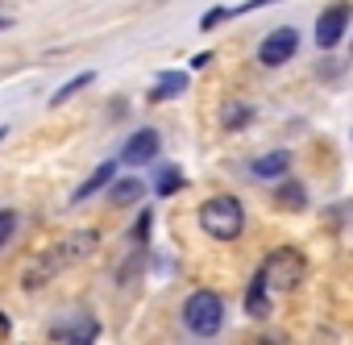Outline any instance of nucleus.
Here are the masks:
<instances>
[{"label":"nucleus","instance_id":"obj_1","mask_svg":"<svg viewBox=\"0 0 353 345\" xmlns=\"http://www.w3.org/2000/svg\"><path fill=\"white\" fill-rule=\"evenodd\" d=\"M96 246H100V233H96V229L67 233L63 241H54V246H46L42 254H34V262L21 270V287H26V291H42V287H46V283H54L67 266L83 262Z\"/></svg>","mask_w":353,"mask_h":345},{"label":"nucleus","instance_id":"obj_2","mask_svg":"<svg viewBox=\"0 0 353 345\" xmlns=\"http://www.w3.org/2000/svg\"><path fill=\"white\" fill-rule=\"evenodd\" d=\"M196 221H200V229H204L208 237H216V241H237V237L245 233V204H241L237 196H212V200L200 204Z\"/></svg>","mask_w":353,"mask_h":345},{"label":"nucleus","instance_id":"obj_3","mask_svg":"<svg viewBox=\"0 0 353 345\" xmlns=\"http://www.w3.org/2000/svg\"><path fill=\"white\" fill-rule=\"evenodd\" d=\"M258 275H262V283L270 291H295L303 283V275H307V258L295 246H279V250L266 254V262L258 266Z\"/></svg>","mask_w":353,"mask_h":345},{"label":"nucleus","instance_id":"obj_4","mask_svg":"<svg viewBox=\"0 0 353 345\" xmlns=\"http://www.w3.org/2000/svg\"><path fill=\"white\" fill-rule=\"evenodd\" d=\"M183 324L196 337H216L225 324V299L216 291H192L183 299Z\"/></svg>","mask_w":353,"mask_h":345},{"label":"nucleus","instance_id":"obj_5","mask_svg":"<svg viewBox=\"0 0 353 345\" xmlns=\"http://www.w3.org/2000/svg\"><path fill=\"white\" fill-rule=\"evenodd\" d=\"M295 55H299V30H295V26H279V30L266 34L262 46H258V63H262V67H283V63H291Z\"/></svg>","mask_w":353,"mask_h":345},{"label":"nucleus","instance_id":"obj_6","mask_svg":"<svg viewBox=\"0 0 353 345\" xmlns=\"http://www.w3.org/2000/svg\"><path fill=\"white\" fill-rule=\"evenodd\" d=\"M50 341H59V345H96L100 341V320L88 316V312L63 316V320L50 324Z\"/></svg>","mask_w":353,"mask_h":345},{"label":"nucleus","instance_id":"obj_7","mask_svg":"<svg viewBox=\"0 0 353 345\" xmlns=\"http://www.w3.org/2000/svg\"><path fill=\"white\" fill-rule=\"evenodd\" d=\"M349 17H353V5H349V0L328 5V9L316 17V46H320V50H336V42H341L345 30H349Z\"/></svg>","mask_w":353,"mask_h":345},{"label":"nucleus","instance_id":"obj_8","mask_svg":"<svg viewBox=\"0 0 353 345\" xmlns=\"http://www.w3.org/2000/svg\"><path fill=\"white\" fill-rule=\"evenodd\" d=\"M158 150H162V137H158V129H137L129 141H125V162L129 166H145V162H154L158 158Z\"/></svg>","mask_w":353,"mask_h":345},{"label":"nucleus","instance_id":"obj_9","mask_svg":"<svg viewBox=\"0 0 353 345\" xmlns=\"http://www.w3.org/2000/svg\"><path fill=\"white\" fill-rule=\"evenodd\" d=\"M250 170H254L258 179H279V175H287V170H291V154H287V150L262 154V158H254V162H250Z\"/></svg>","mask_w":353,"mask_h":345},{"label":"nucleus","instance_id":"obj_10","mask_svg":"<svg viewBox=\"0 0 353 345\" xmlns=\"http://www.w3.org/2000/svg\"><path fill=\"white\" fill-rule=\"evenodd\" d=\"M112 175H117V162H100V166L92 170V175L83 179V188H75V196H71V200H75V204L92 200V196H96L100 188H108V184H112Z\"/></svg>","mask_w":353,"mask_h":345},{"label":"nucleus","instance_id":"obj_11","mask_svg":"<svg viewBox=\"0 0 353 345\" xmlns=\"http://www.w3.org/2000/svg\"><path fill=\"white\" fill-rule=\"evenodd\" d=\"M245 312H250L254 320H266V316H270V291H266L262 275H254L250 287H245Z\"/></svg>","mask_w":353,"mask_h":345},{"label":"nucleus","instance_id":"obj_12","mask_svg":"<svg viewBox=\"0 0 353 345\" xmlns=\"http://www.w3.org/2000/svg\"><path fill=\"white\" fill-rule=\"evenodd\" d=\"M274 204H279V208H291V213L307 208V192H303V184H295V179H283V184L274 188Z\"/></svg>","mask_w":353,"mask_h":345},{"label":"nucleus","instance_id":"obj_13","mask_svg":"<svg viewBox=\"0 0 353 345\" xmlns=\"http://www.w3.org/2000/svg\"><path fill=\"white\" fill-rule=\"evenodd\" d=\"M183 88H188V75H183V71H166V75L154 83L150 100H154V104H158V100H174V96H183Z\"/></svg>","mask_w":353,"mask_h":345},{"label":"nucleus","instance_id":"obj_14","mask_svg":"<svg viewBox=\"0 0 353 345\" xmlns=\"http://www.w3.org/2000/svg\"><path fill=\"white\" fill-rule=\"evenodd\" d=\"M141 192H145V184H141L137 175L117 179V184H112V204H117V208H129V204H137V200H141Z\"/></svg>","mask_w":353,"mask_h":345},{"label":"nucleus","instance_id":"obj_15","mask_svg":"<svg viewBox=\"0 0 353 345\" xmlns=\"http://www.w3.org/2000/svg\"><path fill=\"white\" fill-rule=\"evenodd\" d=\"M92 79H96V71H79L75 79H67V83H63V88H59V92L50 96V108H59V104H67L71 96H79V92H83V88H88Z\"/></svg>","mask_w":353,"mask_h":345},{"label":"nucleus","instance_id":"obj_16","mask_svg":"<svg viewBox=\"0 0 353 345\" xmlns=\"http://www.w3.org/2000/svg\"><path fill=\"white\" fill-rule=\"evenodd\" d=\"M221 121H225V129H241V125L254 121V108H250V104H225Z\"/></svg>","mask_w":353,"mask_h":345},{"label":"nucleus","instance_id":"obj_17","mask_svg":"<svg viewBox=\"0 0 353 345\" xmlns=\"http://www.w3.org/2000/svg\"><path fill=\"white\" fill-rule=\"evenodd\" d=\"M158 196H174V192H183V175L174 166H166V170H158V188H154Z\"/></svg>","mask_w":353,"mask_h":345},{"label":"nucleus","instance_id":"obj_18","mask_svg":"<svg viewBox=\"0 0 353 345\" xmlns=\"http://www.w3.org/2000/svg\"><path fill=\"white\" fill-rule=\"evenodd\" d=\"M17 221H21V217H17L13 208H0V250H5V246L13 241V233H17Z\"/></svg>","mask_w":353,"mask_h":345},{"label":"nucleus","instance_id":"obj_19","mask_svg":"<svg viewBox=\"0 0 353 345\" xmlns=\"http://www.w3.org/2000/svg\"><path fill=\"white\" fill-rule=\"evenodd\" d=\"M208 59H212V55H208V50H200V55H192V67L200 71V67H208Z\"/></svg>","mask_w":353,"mask_h":345},{"label":"nucleus","instance_id":"obj_20","mask_svg":"<svg viewBox=\"0 0 353 345\" xmlns=\"http://www.w3.org/2000/svg\"><path fill=\"white\" fill-rule=\"evenodd\" d=\"M9 26H13V21H9V17H0V30H9Z\"/></svg>","mask_w":353,"mask_h":345}]
</instances>
